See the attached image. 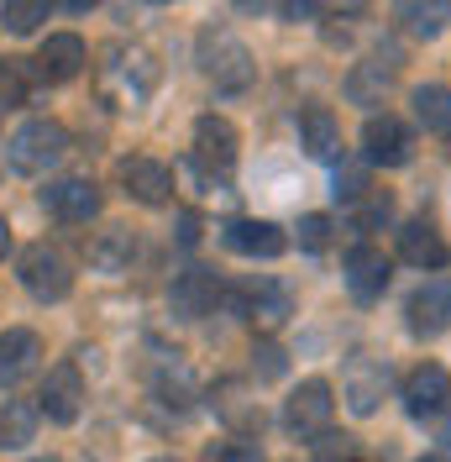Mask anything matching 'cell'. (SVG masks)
<instances>
[{
  "mask_svg": "<svg viewBox=\"0 0 451 462\" xmlns=\"http://www.w3.org/2000/svg\"><path fill=\"white\" fill-rule=\"evenodd\" d=\"M367 195V169H336V200L357 205Z\"/></svg>",
  "mask_w": 451,
  "mask_h": 462,
  "instance_id": "cell-34",
  "label": "cell"
},
{
  "mask_svg": "<svg viewBox=\"0 0 451 462\" xmlns=\"http://www.w3.org/2000/svg\"><path fill=\"white\" fill-rule=\"evenodd\" d=\"M389 89H394V69H383V63H373V58H367V63H352L346 79H341V95H346L352 106H367V111L383 106Z\"/></svg>",
  "mask_w": 451,
  "mask_h": 462,
  "instance_id": "cell-23",
  "label": "cell"
},
{
  "mask_svg": "<svg viewBox=\"0 0 451 462\" xmlns=\"http://www.w3.org/2000/svg\"><path fill=\"white\" fill-rule=\"evenodd\" d=\"M383 383H389V374H383V368H367V363H357V368H352V378H346V404H352V415H373V410H378V400H383Z\"/></svg>",
  "mask_w": 451,
  "mask_h": 462,
  "instance_id": "cell-26",
  "label": "cell"
},
{
  "mask_svg": "<svg viewBox=\"0 0 451 462\" xmlns=\"http://www.w3.org/2000/svg\"><path fill=\"white\" fill-rule=\"evenodd\" d=\"M404 316H410V337L436 342V337L451 326V284H446V279H430V284H420L415 294H410Z\"/></svg>",
  "mask_w": 451,
  "mask_h": 462,
  "instance_id": "cell-15",
  "label": "cell"
},
{
  "mask_svg": "<svg viewBox=\"0 0 451 462\" xmlns=\"http://www.w3.org/2000/svg\"><path fill=\"white\" fill-rule=\"evenodd\" d=\"M121 184L137 205H169L173 200V169L158 158H126L121 163Z\"/></svg>",
  "mask_w": 451,
  "mask_h": 462,
  "instance_id": "cell-17",
  "label": "cell"
},
{
  "mask_svg": "<svg viewBox=\"0 0 451 462\" xmlns=\"http://www.w3.org/2000/svg\"><path fill=\"white\" fill-rule=\"evenodd\" d=\"M37 363H42V337L37 331H27V326L0 331V389H11L27 374H37Z\"/></svg>",
  "mask_w": 451,
  "mask_h": 462,
  "instance_id": "cell-18",
  "label": "cell"
},
{
  "mask_svg": "<svg viewBox=\"0 0 451 462\" xmlns=\"http://www.w3.org/2000/svg\"><path fill=\"white\" fill-rule=\"evenodd\" d=\"M195 63H199V74L221 89V95H247L253 79H257L253 48H247L231 27H205V32H199Z\"/></svg>",
  "mask_w": 451,
  "mask_h": 462,
  "instance_id": "cell-1",
  "label": "cell"
},
{
  "mask_svg": "<svg viewBox=\"0 0 451 462\" xmlns=\"http://www.w3.org/2000/svg\"><path fill=\"white\" fill-rule=\"evenodd\" d=\"M210 462H262V452H257V441H226L221 457H210Z\"/></svg>",
  "mask_w": 451,
  "mask_h": 462,
  "instance_id": "cell-36",
  "label": "cell"
},
{
  "mask_svg": "<svg viewBox=\"0 0 451 462\" xmlns=\"http://www.w3.org/2000/svg\"><path fill=\"white\" fill-rule=\"evenodd\" d=\"M420 462H446V457H420Z\"/></svg>",
  "mask_w": 451,
  "mask_h": 462,
  "instance_id": "cell-39",
  "label": "cell"
},
{
  "mask_svg": "<svg viewBox=\"0 0 451 462\" xmlns=\"http://www.w3.org/2000/svg\"><path fill=\"white\" fill-rule=\"evenodd\" d=\"M283 374H289V352L279 342H257L253 346V378L257 383H279Z\"/></svg>",
  "mask_w": 451,
  "mask_h": 462,
  "instance_id": "cell-28",
  "label": "cell"
},
{
  "mask_svg": "<svg viewBox=\"0 0 451 462\" xmlns=\"http://www.w3.org/2000/svg\"><path fill=\"white\" fill-rule=\"evenodd\" d=\"M331 415H336L331 383H326V378H305V383L283 400V431L299 436V441H315V436H326Z\"/></svg>",
  "mask_w": 451,
  "mask_h": 462,
  "instance_id": "cell-5",
  "label": "cell"
},
{
  "mask_svg": "<svg viewBox=\"0 0 451 462\" xmlns=\"http://www.w3.org/2000/svg\"><path fill=\"white\" fill-rule=\"evenodd\" d=\"M85 258H89L95 273H121V268H132V258H137V231L132 226H100L89 236Z\"/></svg>",
  "mask_w": 451,
  "mask_h": 462,
  "instance_id": "cell-19",
  "label": "cell"
},
{
  "mask_svg": "<svg viewBox=\"0 0 451 462\" xmlns=\"http://www.w3.org/2000/svg\"><path fill=\"white\" fill-rule=\"evenodd\" d=\"M216 300H221V279H216L210 268H184V273H173L169 310L179 320H205L216 310Z\"/></svg>",
  "mask_w": 451,
  "mask_h": 462,
  "instance_id": "cell-14",
  "label": "cell"
},
{
  "mask_svg": "<svg viewBox=\"0 0 451 462\" xmlns=\"http://www.w3.org/2000/svg\"><path fill=\"white\" fill-rule=\"evenodd\" d=\"M37 79H48V85H69V79H79V69L89 63V48L79 32H53L42 48H37Z\"/></svg>",
  "mask_w": 451,
  "mask_h": 462,
  "instance_id": "cell-16",
  "label": "cell"
},
{
  "mask_svg": "<svg viewBox=\"0 0 451 462\" xmlns=\"http://www.w3.org/2000/svg\"><path fill=\"white\" fill-rule=\"evenodd\" d=\"M32 462H58V457H32Z\"/></svg>",
  "mask_w": 451,
  "mask_h": 462,
  "instance_id": "cell-40",
  "label": "cell"
},
{
  "mask_svg": "<svg viewBox=\"0 0 451 462\" xmlns=\"http://www.w3.org/2000/svg\"><path fill=\"white\" fill-rule=\"evenodd\" d=\"M310 447H315V457L320 462H357V441H352V436H331L326 431V436H315Z\"/></svg>",
  "mask_w": 451,
  "mask_h": 462,
  "instance_id": "cell-33",
  "label": "cell"
},
{
  "mask_svg": "<svg viewBox=\"0 0 451 462\" xmlns=\"http://www.w3.org/2000/svg\"><path fill=\"white\" fill-rule=\"evenodd\" d=\"M42 205H48V216L69 221V226H89L100 216V189H95V179H85V173H69V179H53L42 189Z\"/></svg>",
  "mask_w": 451,
  "mask_h": 462,
  "instance_id": "cell-10",
  "label": "cell"
},
{
  "mask_svg": "<svg viewBox=\"0 0 451 462\" xmlns=\"http://www.w3.org/2000/svg\"><path fill=\"white\" fill-rule=\"evenodd\" d=\"M410 106H415V121H420L425 132L451 137V85H415Z\"/></svg>",
  "mask_w": 451,
  "mask_h": 462,
  "instance_id": "cell-24",
  "label": "cell"
},
{
  "mask_svg": "<svg viewBox=\"0 0 451 462\" xmlns=\"http://www.w3.org/2000/svg\"><path fill=\"white\" fill-rule=\"evenodd\" d=\"M37 410H42L53 426H74V420H79V410H85V374H79L74 363L48 368L42 389H37Z\"/></svg>",
  "mask_w": 451,
  "mask_h": 462,
  "instance_id": "cell-8",
  "label": "cell"
},
{
  "mask_svg": "<svg viewBox=\"0 0 451 462\" xmlns=\"http://www.w3.org/2000/svg\"><path fill=\"white\" fill-rule=\"evenodd\" d=\"M242 316L253 320V326H262V331H279L283 320L294 316V300H289V289L279 279H257L247 289V300H242Z\"/></svg>",
  "mask_w": 451,
  "mask_h": 462,
  "instance_id": "cell-20",
  "label": "cell"
},
{
  "mask_svg": "<svg viewBox=\"0 0 451 462\" xmlns=\"http://www.w3.org/2000/svg\"><path fill=\"white\" fill-rule=\"evenodd\" d=\"M22 100H27V63L0 58V106H22Z\"/></svg>",
  "mask_w": 451,
  "mask_h": 462,
  "instance_id": "cell-30",
  "label": "cell"
},
{
  "mask_svg": "<svg viewBox=\"0 0 451 462\" xmlns=\"http://www.w3.org/2000/svg\"><path fill=\"white\" fill-rule=\"evenodd\" d=\"M236 147H242V137H236V126H231L226 116H199L189 163H195L199 173H210V179H226L231 163H236Z\"/></svg>",
  "mask_w": 451,
  "mask_h": 462,
  "instance_id": "cell-7",
  "label": "cell"
},
{
  "mask_svg": "<svg viewBox=\"0 0 451 462\" xmlns=\"http://www.w3.org/2000/svg\"><path fill=\"white\" fill-rule=\"evenodd\" d=\"M37 441V410L22 400H5L0 404V452H22Z\"/></svg>",
  "mask_w": 451,
  "mask_h": 462,
  "instance_id": "cell-25",
  "label": "cell"
},
{
  "mask_svg": "<svg viewBox=\"0 0 451 462\" xmlns=\"http://www.w3.org/2000/svg\"><path fill=\"white\" fill-rule=\"evenodd\" d=\"M48 0H11L5 11H0V27L16 32V37H27V32H37V22H48Z\"/></svg>",
  "mask_w": 451,
  "mask_h": 462,
  "instance_id": "cell-27",
  "label": "cell"
},
{
  "mask_svg": "<svg viewBox=\"0 0 451 462\" xmlns=\"http://www.w3.org/2000/svg\"><path fill=\"white\" fill-rule=\"evenodd\" d=\"M399 258L410 263V268H441L451 258V247L441 242V231L430 226V221H404L399 226Z\"/></svg>",
  "mask_w": 451,
  "mask_h": 462,
  "instance_id": "cell-22",
  "label": "cell"
},
{
  "mask_svg": "<svg viewBox=\"0 0 451 462\" xmlns=\"http://www.w3.org/2000/svg\"><path fill=\"white\" fill-rule=\"evenodd\" d=\"M341 273H346V289H352V300L373 305V300H383V289H389V279H394V263H389V253H383V247H373V242H357V247L341 258Z\"/></svg>",
  "mask_w": 451,
  "mask_h": 462,
  "instance_id": "cell-9",
  "label": "cell"
},
{
  "mask_svg": "<svg viewBox=\"0 0 451 462\" xmlns=\"http://www.w3.org/2000/svg\"><path fill=\"white\" fill-rule=\"evenodd\" d=\"M446 447H451V426H446Z\"/></svg>",
  "mask_w": 451,
  "mask_h": 462,
  "instance_id": "cell-41",
  "label": "cell"
},
{
  "mask_svg": "<svg viewBox=\"0 0 451 462\" xmlns=\"http://www.w3.org/2000/svg\"><path fill=\"white\" fill-rule=\"evenodd\" d=\"M404 410H410V420H436L441 410L451 404V374L441 363H420V368H410L404 374Z\"/></svg>",
  "mask_w": 451,
  "mask_h": 462,
  "instance_id": "cell-11",
  "label": "cell"
},
{
  "mask_svg": "<svg viewBox=\"0 0 451 462\" xmlns=\"http://www.w3.org/2000/svg\"><path fill=\"white\" fill-rule=\"evenodd\" d=\"M389 216H394V195L389 189H367L363 200H357V226L363 231H378Z\"/></svg>",
  "mask_w": 451,
  "mask_h": 462,
  "instance_id": "cell-29",
  "label": "cell"
},
{
  "mask_svg": "<svg viewBox=\"0 0 451 462\" xmlns=\"http://www.w3.org/2000/svg\"><path fill=\"white\" fill-rule=\"evenodd\" d=\"M210 410L226 420V431L236 436V441H253L262 431V404L247 394V383H236V378H221L216 389H210Z\"/></svg>",
  "mask_w": 451,
  "mask_h": 462,
  "instance_id": "cell-13",
  "label": "cell"
},
{
  "mask_svg": "<svg viewBox=\"0 0 451 462\" xmlns=\"http://www.w3.org/2000/svg\"><path fill=\"white\" fill-rule=\"evenodd\" d=\"M16 279H22V289H27L32 300L58 305V300L74 294V263L63 258L53 242H32V247H22V258H16Z\"/></svg>",
  "mask_w": 451,
  "mask_h": 462,
  "instance_id": "cell-4",
  "label": "cell"
},
{
  "mask_svg": "<svg viewBox=\"0 0 451 462\" xmlns=\"http://www.w3.org/2000/svg\"><path fill=\"white\" fill-rule=\"evenodd\" d=\"M299 147L310 152L315 163H336L341 158V121L326 106H310L299 116Z\"/></svg>",
  "mask_w": 451,
  "mask_h": 462,
  "instance_id": "cell-21",
  "label": "cell"
},
{
  "mask_svg": "<svg viewBox=\"0 0 451 462\" xmlns=\"http://www.w3.org/2000/svg\"><path fill=\"white\" fill-rule=\"evenodd\" d=\"M100 89L111 95L115 106H126V111H137L152 100V89H158V58L147 53V48H126V42H115L100 53Z\"/></svg>",
  "mask_w": 451,
  "mask_h": 462,
  "instance_id": "cell-2",
  "label": "cell"
},
{
  "mask_svg": "<svg viewBox=\"0 0 451 462\" xmlns=\"http://www.w3.org/2000/svg\"><path fill=\"white\" fill-rule=\"evenodd\" d=\"M363 158L373 169H404L410 158H415V132L399 121V116H367L363 121Z\"/></svg>",
  "mask_w": 451,
  "mask_h": 462,
  "instance_id": "cell-6",
  "label": "cell"
},
{
  "mask_svg": "<svg viewBox=\"0 0 451 462\" xmlns=\"http://www.w3.org/2000/svg\"><path fill=\"white\" fill-rule=\"evenodd\" d=\"M331 231H336L331 216H299V247H310V253L331 247Z\"/></svg>",
  "mask_w": 451,
  "mask_h": 462,
  "instance_id": "cell-32",
  "label": "cell"
},
{
  "mask_svg": "<svg viewBox=\"0 0 451 462\" xmlns=\"http://www.w3.org/2000/svg\"><path fill=\"white\" fill-rule=\"evenodd\" d=\"M147 462H179V457H147Z\"/></svg>",
  "mask_w": 451,
  "mask_h": 462,
  "instance_id": "cell-38",
  "label": "cell"
},
{
  "mask_svg": "<svg viewBox=\"0 0 451 462\" xmlns=\"http://www.w3.org/2000/svg\"><path fill=\"white\" fill-rule=\"evenodd\" d=\"M63 152H69V126L42 116V121H27V126L11 132V143H5V163H11V173L42 179L48 169L63 163Z\"/></svg>",
  "mask_w": 451,
  "mask_h": 462,
  "instance_id": "cell-3",
  "label": "cell"
},
{
  "mask_svg": "<svg viewBox=\"0 0 451 462\" xmlns=\"http://www.w3.org/2000/svg\"><path fill=\"white\" fill-rule=\"evenodd\" d=\"M221 242H226V253H236V258H283V247H289L279 221H253V216L226 221Z\"/></svg>",
  "mask_w": 451,
  "mask_h": 462,
  "instance_id": "cell-12",
  "label": "cell"
},
{
  "mask_svg": "<svg viewBox=\"0 0 451 462\" xmlns=\"http://www.w3.org/2000/svg\"><path fill=\"white\" fill-rule=\"evenodd\" d=\"M5 253H11V226H5V216H0V263H5Z\"/></svg>",
  "mask_w": 451,
  "mask_h": 462,
  "instance_id": "cell-37",
  "label": "cell"
},
{
  "mask_svg": "<svg viewBox=\"0 0 451 462\" xmlns=\"http://www.w3.org/2000/svg\"><path fill=\"white\" fill-rule=\"evenodd\" d=\"M199 231H205V226H199L195 210H179V216H173V242H179V247H195Z\"/></svg>",
  "mask_w": 451,
  "mask_h": 462,
  "instance_id": "cell-35",
  "label": "cell"
},
{
  "mask_svg": "<svg viewBox=\"0 0 451 462\" xmlns=\"http://www.w3.org/2000/svg\"><path fill=\"white\" fill-rule=\"evenodd\" d=\"M399 22L410 27V37H436L441 32V5H399Z\"/></svg>",
  "mask_w": 451,
  "mask_h": 462,
  "instance_id": "cell-31",
  "label": "cell"
}]
</instances>
